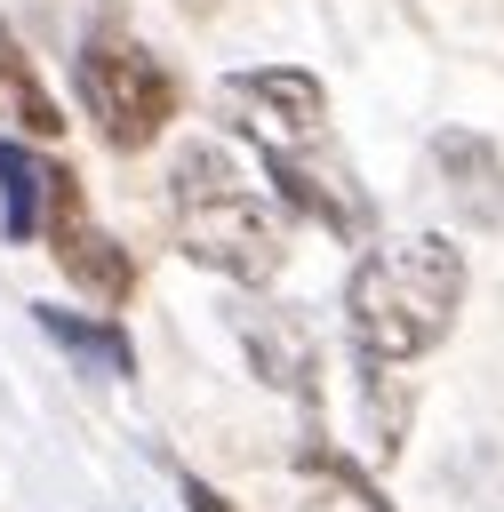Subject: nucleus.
I'll return each instance as SVG.
<instances>
[{
	"instance_id": "obj_9",
	"label": "nucleus",
	"mask_w": 504,
	"mask_h": 512,
	"mask_svg": "<svg viewBox=\"0 0 504 512\" xmlns=\"http://www.w3.org/2000/svg\"><path fill=\"white\" fill-rule=\"evenodd\" d=\"M40 208H48V160H32L24 144L0 136V232L24 248L40 232Z\"/></svg>"
},
{
	"instance_id": "obj_12",
	"label": "nucleus",
	"mask_w": 504,
	"mask_h": 512,
	"mask_svg": "<svg viewBox=\"0 0 504 512\" xmlns=\"http://www.w3.org/2000/svg\"><path fill=\"white\" fill-rule=\"evenodd\" d=\"M184 504H192V512H232V504H224L208 480H184Z\"/></svg>"
},
{
	"instance_id": "obj_8",
	"label": "nucleus",
	"mask_w": 504,
	"mask_h": 512,
	"mask_svg": "<svg viewBox=\"0 0 504 512\" xmlns=\"http://www.w3.org/2000/svg\"><path fill=\"white\" fill-rule=\"evenodd\" d=\"M0 120H16L24 136H64V112H56V96L32 80V56L16 48L8 24H0Z\"/></svg>"
},
{
	"instance_id": "obj_4",
	"label": "nucleus",
	"mask_w": 504,
	"mask_h": 512,
	"mask_svg": "<svg viewBox=\"0 0 504 512\" xmlns=\"http://www.w3.org/2000/svg\"><path fill=\"white\" fill-rule=\"evenodd\" d=\"M72 80H80V104L96 112V128H104L112 152H144V144L176 120V80H168V64H160L144 40H128V32H88Z\"/></svg>"
},
{
	"instance_id": "obj_10",
	"label": "nucleus",
	"mask_w": 504,
	"mask_h": 512,
	"mask_svg": "<svg viewBox=\"0 0 504 512\" xmlns=\"http://www.w3.org/2000/svg\"><path fill=\"white\" fill-rule=\"evenodd\" d=\"M32 320H40V328L80 360V368H96V376H128V360H136V352H128V336H120L112 320H80V312H64V304H40Z\"/></svg>"
},
{
	"instance_id": "obj_11",
	"label": "nucleus",
	"mask_w": 504,
	"mask_h": 512,
	"mask_svg": "<svg viewBox=\"0 0 504 512\" xmlns=\"http://www.w3.org/2000/svg\"><path fill=\"white\" fill-rule=\"evenodd\" d=\"M296 512H384V504H376V496H368L352 472H336V480H328V488H312Z\"/></svg>"
},
{
	"instance_id": "obj_2",
	"label": "nucleus",
	"mask_w": 504,
	"mask_h": 512,
	"mask_svg": "<svg viewBox=\"0 0 504 512\" xmlns=\"http://www.w3.org/2000/svg\"><path fill=\"white\" fill-rule=\"evenodd\" d=\"M456 304H464V256L440 232L376 240L344 280V328H352L360 360H392V368L424 360L456 328Z\"/></svg>"
},
{
	"instance_id": "obj_3",
	"label": "nucleus",
	"mask_w": 504,
	"mask_h": 512,
	"mask_svg": "<svg viewBox=\"0 0 504 512\" xmlns=\"http://www.w3.org/2000/svg\"><path fill=\"white\" fill-rule=\"evenodd\" d=\"M168 200H176V248L224 280H272L280 256H288V232H280V208L216 152V144H184L176 176H168Z\"/></svg>"
},
{
	"instance_id": "obj_7",
	"label": "nucleus",
	"mask_w": 504,
	"mask_h": 512,
	"mask_svg": "<svg viewBox=\"0 0 504 512\" xmlns=\"http://www.w3.org/2000/svg\"><path fill=\"white\" fill-rule=\"evenodd\" d=\"M440 168H448V192L464 200L472 224H496L504 216V176H496V152L480 136H440Z\"/></svg>"
},
{
	"instance_id": "obj_5",
	"label": "nucleus",
	"mask_w": 504,
	"mask_h": 512,
	"mask_svg": "<svg viewBox=\"0 0 504 512\" xmlns=\"http://www.w3.org/2000/svg\"><path fill=\"white\" fill-rule=\"evenodd\" d=\"M48 248H56V264H64V280L72 288H88L96 304H120L128 288H136V264H128V248L88 216V200H80V184H72V168H48Z\"/></svg>"
},
{
	"instance_id": "obj_1",
	"label": "nucleus",
	"mask_w": 504,
	"mask_h": 512,
	"mask_svg": "<svg viewBox=\"0 0 504 512\" xmlns=\"http://www.w3.org/2000/svg\"><path fill=\"white\" fill-rule=\"evenodd\" d=\"M216 120L256 144V160H264V176L280 184L288 208H304L336 240L376 232V200L360 192V176H352V160L328 128V88L312 72H296V64L232 72V80H216Z\"/></svg>"
},
{
	"instance_id": "obj_6",
	"label": "nucleus",
	"mask_w": 504,
	"mask_h": 512,
	"mask_svg": "<svg viewBox=\"0 0 504 512\" xmlns=\"http://www.w3.org/2000/svg\"><path fill=\"white\" fill-rule=\"evenodd\" d=\"M240 344H248V368L288 392V400H320V344L312 328L288 312V304H248L240 312Z\"/></svg>"
}]
</instances>
